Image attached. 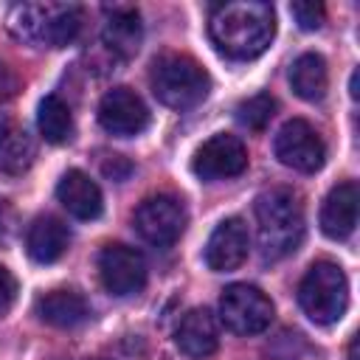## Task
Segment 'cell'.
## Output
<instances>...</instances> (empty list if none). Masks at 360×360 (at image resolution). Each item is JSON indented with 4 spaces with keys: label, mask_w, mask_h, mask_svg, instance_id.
Wrapping results in <instances>:
<instances>
[{
    "label": "cell",
    "mask_w": 360,
    "mask_h": 360,
    "mask_svg": "<svg viewBox=\"0 0 360 360\" xmlns=\"http://www.w3.org/2000/svg\"><path fill=\"white\" fill-rule=\"evenodd\" d=\"M211 42L219 53L236 62L256 59L276 37V11L259 0H239L217 6L208 20Z\"/></svg>",
    "instance_id": "6da1fadb"
},
{
    "label": "cell",
    "mask_w": 360,
    "mask_h": 360,
    "mask_svg": "<svg viewBox=\"0 0 360 360\" xmlns=\"http://www.w3.org/2000/svg\"><path fill=\"white\" fill-rule=\"evenodd\" d=\"M259 250L267 262H278L298 250L304 239V208L290 188H270L256 200Z\"/></svg>",
    "instance_id": "7a4b0ae2"
},
{
    "label": "cell",
    "mask_w": 360,
    "mask_h": 360,
    "mask_svg": "<svg viewBox=\"0 0 360 360\" xmlns=\"http://www.w3.org/2000/svg\"><path fill=\"white\" fill-rule=\"evenodd\" d=\"M17 39L39 48H65L82 31V8L73 3H22L8 14Z\"/></svg>",
    "instance_id": "3957f363"
},
{
    "label": "cell",
    "mask_w": 360,
    "mask_h": 360,
    "mask_svg": "<svg viewBox=\"0 0 360 360\" xmlns=\"http://www.w3.org/2000/svg\"><path fill=\"white\" fill-rule=\"evenodd\" d=\"M149 82H152V93L158 96V101L172 110L197 107L211 90V79L205 68L183 53H169L158 59L152 65Z\"/></svg>",
    "instance_id": "277c9868"
},
{
    "label": "cell",
    "mask_w": 360,
    "mask_h": 360,
    "mask_svg": "<svg viewBox=\"0 0 360 360\" xmlns=\"http://www.w3.org/2000/svg\"><path fill=\"white\" fill-rule=\"evenodd\" d=\"M298 304L309 315V321L321 326L340 321L349 307V281L343 267L326 259L315 262L298 284Z\"/></svg>",
    "instance_id": "5b68a950"
},
{
    "label": "cell",
    "mask_w": 360,
    "mask_h": 360,
    "mask_svg": "<svg viewBox=\"0 0 360 360\" xmlns=\"http://www.w3.org/2000/svg\"><path fill=\"white\" fill-rule=\"evenodd\" d=\"M219 321L236 335H259L273 321V301L253 284H231L219 298Z\"/></svg>",
    "instance_id": "8992f818"
},
{
    "label": "cell",
    "mask_w": 360,
    "mask_h": 360,
    "mask_svg": "<svg viewBox=\"0 0 360 360\" xmlns=\"http://www.w3.org/2000/svg\"><path fill=\"white\" fill-rule=\"evenodd\" d=\"M186 222H188L186 205L172 194L146 197L135 211V231L141 233V239H146L155 248L174 245L183 236Z\"/></svg>",
    "instance_id": "52a82bcc"
},
{
    "label": "cell",
    "mask_w": 360,
    "mask_h": 360,
    "mask_svg": "<svg viewBox=\"0 0 360 360\" xmlns=\"http://www.w3.org/2000/svg\"><path fill=\"white\" fill-rule=\"evenodd\" d=\"M273 152L284 166H290L295 172H307V174L318 172L326 158V146H323L321 135L304 118H292L276 132Z\"/></svg>",
    "instance_id": "ba28073f"
},
{
    "label": "cell",
    "mask_w": 360,
    "mask_h": 360,
    "mask_svg": "<svg viewBox=\"0 0 360 360\" xmlns=\"http://www.w3.org/2000/svg\"><path fill=\"white\" fill-rule=\"evenodd\" d=\"M248 169V149L236 135L228 132H217L211 135L191 160V172L200 180H225V177H236Z\"/></svg>",
    "instance_id": "9c48e42d"
},
{
    "label": "cell",
    "mask_w": 360,
    "mask_h": 360,
    "mask_svg": "<svg viewBox=\"0 0 360 360\" xmlns=\"http://www.w3.org/2000/svg\"><path fill=\"white\" fill-rule=\"evenodd\" d=\"M98 278L104 290L118 298L135 295L146 284V262L129 245H107L98 253Z\"/></svg>",
    "instance_id": "30bf717a"
},
{
    "label": "cell",
    "mask_w": 360,
    "mask_h": 360,
    "mask_svg": "<svg viewBox=\"0 0 360 360\" xmlns=\"http://www.w3.org/2000/svg\"><path fill=\"white\" fill-rule=\"evenodd\" d=\"M98 124L118 138L141 135L149 127V107L129 87H112L98 101Z\"/></svg>",
    "instance_id": "8fae6325"
},
{
    "label": "cell",
    "mask_w": 360,
    "mask_h": 360,
    "mask_svg": "<svg viewBox=\"0 0 360 360\" xmlns=\"http://www.w3.org/2000/svg\"><path fill=\"white\" fill-rule=\"evenodd\" d=\"M248 248H250L248 225L239 217H228L211 231L205 242V264L214 273L236 270L248 259Z\"/></svg>",
    "instance_id": "7c38bea8"
},
{
    "label": "cell",
    "mask_w": 360,
    "mask_h": 360,
    "mask_svg": "<svg viewBox=\"0 0 360 360\" xmlns=\"http://www.w3.org/2000/svg\"><path fill=\"white\" fill-rule=\"evenodd\" d=\"M174 343L183 354L194 357V360H202L208 354L217 352L219 346V326H217V318L205 309V307H197V309H188L180 323H177V332H174Z\"/></svg>",
    "instance_id": "4fadbf2b"
},
{
    "label": "cell",
    "mask_w": 360,
    "mask_h": 360,
    "mask_svg": "<svg viewBox=\"0 0 360 360\" xmlns=\"http://www.w3.org/2000/svg\"><path fill=\"white\" fill-rule=\"evenodd\" d=\"M56 197L59 202L76 217V219H96L104 211V197L101 188L96 186V180H90V174H84L82 169H68L56 186Z\"/></svg>",
    "instance_id": "5bb4252c"
},
{
    "label": "cell",
    "mask_w": 360,
    "mask_h": 360,
    "mask_svg": "<svg viewBox=\"0 0 360 360\" xmlns=\"http://www.w3.org/2000/svg\"><path fill=\"white\" fill-rule=\"evenodd\" d=\"M68 242H70L68 225L53 214L37 217L25 233V250L39 264H53L56 259H62L68 250Z\"/></svg>",
    "instance_id": "9a60e30c"
},
{
    "label": "cell",
    "mask_w": 360,
    "mask_h": 360,
    "mask_svg": "<svg viewBox=\"0 0 360 360\" xmlns=\"http://www.w3.org/2000/svg\"><path fill=\"white\" fill-rule=\"evenodd\" d=\"M357 225V186L340 183L335 186L321 205V228L332 239H349Z\"/></svg>",
    "instance_id": "2e32d148"
},
{
    "label": "cell",
    "mask_w": 360,
    "mask_h": 360,
    "mask_svg": "<svg viewBox=\"0 0 360 360\" xmlns=\"http://www.w3.org/2000/svg\"><path fill=\"white\" fill-rule=\"evenodd\" d=\"M110 17L104 22V31H101V39L104 45L121 56V59H129L138 53L141 48V39H143V28H141V14L129 6H121V8H107Z\"/></svg>",
    "instance_id": "e0dca14e"
},
{
    "label": "cell",
    "mask_w": 360,
    "mask_h": 360,
    "mask_svg": "<svg viewBox=\"0 0 360 360\" xmlns=\"http://www.w3.org/2000/svg\"><path fill=\"white\" fill-rule=\"evenodd\" d=\"M37 315L56 329H73L87 321L90 307L76 290H53L37 301Z\"/></svg>",
    "instance_id": "ac0fdd59"
},
{
    "label": "cell",
    "mask_w": 360,
    "mask_h": 360,
    "mask_svg": "<svg viewBox=\"0 0 360 360\" xmlns=\"http://www.w3.org/2000/svg\"><path fill=\"white\" fill-rule=\"evenodd\" d=\"M290 84L295 90V96H301L304 101H318L326 96L329 87V70H326V59L321 53H301L292 68H290Z\"/></svg>",
    "instance_id": "d6986e66"
},
{
    "label": "cell",
    "mask_w": 360,
    "mask_h": 360,
    "mask_svg": "<svg viewBox=\"0 0 360 360\" xmlns=\"http://www.w3.org/2000/svg\"><path fill=\"white\" fill-rule=\"evenodd\" d=\"M37 127L48 143H65L73 135V115L70 107L59 96H45L37 110Z\"/></svg>",
    "instance_id": "ffe728a7"
},
{
    "label": "cell",
    "mask_w": 360,
    "mask_h": 360,
    "mask_svg": "<svg viewBox=\"0 0 360 360\" xmlns=\"http://www.w3.org/2000/svg\"><path fill=\"white\" fill-rule=\"evenodd\" d=\"M34 155H37V146H34L31 135L25 129L8 124V129L0 138V169L8 174H20L31 166Z\"/></svg>",
    "instance_id": "44dd1931"
},
{
    "label": "cell",
    "mask_w": 360,
    "mask_h": 360,
    "mask_svg": "<svg viewBox=\"0 0 360 360\" xmlns=\"http://www.w3.org/2000/svg\"><path fill=\"white\" fill-rule=\"evenodd\" d=\"M273 112H276V101H273L267 93H256V96L239 101V107H236V121H239L242 127H248V129H264V127L270 124Z\"/></svg>",
    "instance_id": "7402d4cb"
},
{
    "label": "cell",
    "mask_w": 360,
    "mask_h": 360,
    "mask_svg": "<svg viewBox=\"0 0 360 360\" xmlns=\"http://www.w3.org/2000/svg\"><path fill=\"white\" fill-rule=\"evenodd\" d=\"M290 11H292V17H295V22H298V28H304V31H315V28H321V22H323V6L321 3H312V0H301V3H292L290 6Z\"/></svg>",
    "instance_id": "603a6c76"
},
{
    "label": "cell",
    "mask_w": 360,
    "mask_h": 360,
    "mask_svg": "<svg viewBox=\"0 0 360 360\" xmlns=\"http://www.w3.org/2000/svg\"><path fill=\"white\" fill-rule=\"evenodd\" d=\"M17 298V278L0 264V312H6Z\"/></svg>",
    "instance_id": "cb8c5ba5"
},
{
    "label": "cell",
    "mask_w": 360,
    "mask_h": 360,
    "mask_svg": "<svg viewBox=\"0 0 360 360\" xmlns=\"http://www.w3.org/2000/svg\"><path fill=\"white\" fill-rule=\"evenodd\" d=\"M17 93V76L6 62H0V98H11Z\"/></svg>",
    "instance_id": "d4e9b609"
},
{
    "label": "cell",
    "mask_w": 360,
    "mask_h": 360,
    "mask_svg": "<svg viewBox=\"0 0 360 360\" xmlns=\"http://www.w3.org/2000/svg\"><path fill=\"white\" fill-rule=\"evenodd\" d=\"M352 98H357V73H352Z\"/></svg>",
    "instance_id": "484cf974"
},
{
    "label": "cell",
    "mask_w": 360,
    "mask_h": 360,
    "mask_svg": "<svg viewBox=\"0 0 360 360\" xmlns=\"http://www.w3.org/2000/svg\"><path fill=\"white\" fill-rule=\"evenodd\" d=\"M6 129H8V121H6V115L0 112V138H3V132H6Z\"/></svg>",
    "instance_id": "4316f807"
}]
</instances>
